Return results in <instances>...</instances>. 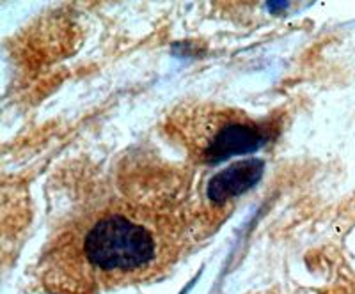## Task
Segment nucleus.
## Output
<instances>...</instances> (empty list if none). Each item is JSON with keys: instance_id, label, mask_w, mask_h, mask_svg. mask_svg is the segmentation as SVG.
I'll return each instance as SVG.
<instances>
[{"instance_id": "f257e3e1", "label": "nucleus", "mask_w": 355, "mask_h": 294, "mask_svg": "<svg viewBox=\"0 0 355 294\" xmlns=\"http://www.w3.org/2000/svg\"><path fill=\"white\" fill-rule=\"evenodd\" d=\"M185 238V217L164 204L117 201L91 218L55 255L57 278L75 293L139 282L164 270ZM55 271V270H52Z\"/></svg>"}, {"instance_id": "f03ea898", "label": "nucleus", "mask_w": 355, "mask_h": 294, "mask_svg": "<svg viewBox=\"0 0 355 294\" xmlns=\"http://www.w3.org/2000/svg\"><path fill=\"white\" fill-rule=\"evenodd\" d=\"M169 137L187 156L201 165H215L233 156L261 149L277 134L274 122L247 116L218 103H183L167 117Z\"/></svg>"}, {"instance_id": "7ed1b4c3", "label": "nucleus", "mask_w": 355, "mask_h": 294, "mask_svg": "<svg viewBox=\"0 0 355 294\" xmlns=\"http://www.w3.org/2000/svg\"><path fill=\"white\" fill-rule=\"evenodd\" d=\"M265 163L256 158L234 161L227 169L214 174L205 183L199 197V220L211 223L215 218L226 217L236 199L247 194L261 179ZM215 226V222H214Z\"/></svg>"}]
</instances>
